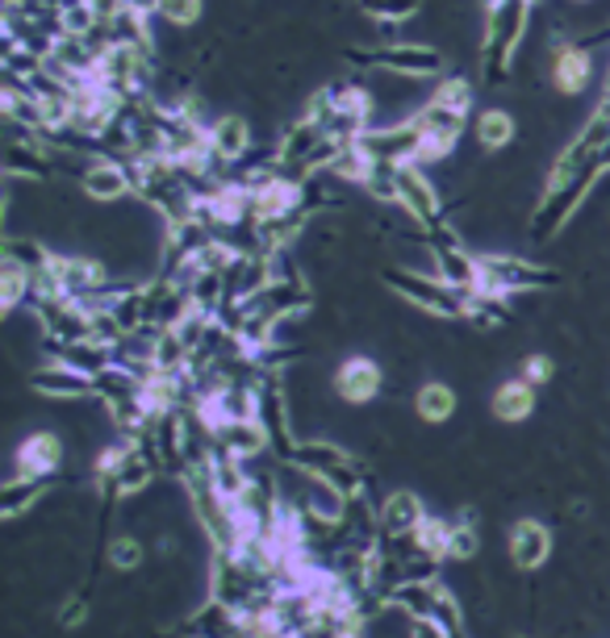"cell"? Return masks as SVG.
<instances>
[{"instance_id":"obj_5","label":"cell","mask_w":610,"mask_h":638,"mask_svg":"<svg viewBox=\"0 0 610 638\" xmlns=\"http://www.w3.org/2000/svg\"><path fill=\"white\" fill-rule=\"evenodd\" d=\"M385 284L406 296L410 305H419L422 313H435L443 322H461L468 317V296L461 289H452L440 276H422V271L406 268H385Z\"/></svg>"},{"instance_id":"obj_8","label":"cell","mask_w":610,"mask_h":638,"mask_svg":"<svg viewBox=\"0 0 610 638\" xmlns=\"http://www.w3.org/2000/svg\"><path fill=\"white\" fill-rule=\"evenodd\" d=\"M252 192V222H280V217H297L301 213V184L293 176H273V171H259L247 180Z\"/></svg>"},{"instance_id":"obj_29","label":"cell","mask_w":610,"mask_h":638,"mask_svg":"<svg viewBox=\"0 0 610 638\" xmlns=\"http://www.w3.org/2000/svg\"><path fill=\"white\" fill-rule=\"evenodd\" d=\"M25 296H34V271H25L22 264H9L0 271V305L4 310H18Z\"/></svg>"},{"instance_id":"obj_6","label":"cell","mask_w":610,"mask_h":638,"mask_svg":"<svg viewBox=\"0 0 610 638\" xmlns=\"http://www.w3.org/2000/svg\"><path fill=\"white\" fill-rule=\"evenodd\" d=\"M477 268H481V284H477V292H489V296L556 289V284H561V271L556 268L526 264V259H519V255H481Z\"/></svg>"},{"instance_id":"obj_15","label":"cell","mask_w":610,"mask_h":638,"mask_svg":"<svg viewBox=\"0 0 610 638\" xmlns=\"http://www.w3.org/2000/svg\"><path fill=\"white\" fill-rule=\"evenodd\" d=\"M426 517L431 514H426L422 496L410 493V489H398V493L385 496V505H380V538H414Z\"/></svg>"},{"instance_id":"obj_26","label":"cell","mask_w":610,"mask_h":638,"mask_svg":"<svg viewBox=\"0 0 610 638\" xmlns=\"http://www.w3.org/2000/svg\"><path fill=\"white\" fill-rule=\"evenodd\" d=\"M552 76H556V88L561 92H581L589 83V76H594V59H589V51H581V46H565L561 55H556V67H552Z\"/></svg>"},{"instance_id":"obj_11","label":"cell","mask_w":610,"mask_h":638,"mask_svg":"<svg viewBox=\"0 0 610 638\" xmlns=\"http://www.w3.org/2000/svg\"><path fill=\"white\" fill-rule=\"evenodd\" d=\"M359 67H385L398 76H440L443 55L435 46H380V51H352L347 55Z\"/></svg>"},{"instance_id":"obj_12","label":"cell","mask_w":610,"mask_h":638,"mask_svg":"<svg viewBox=\"0 0 610 638\" xmlns=\"http://www.w3.org/2000/svg\"><path fill=\"white\" fill-rule=\"evenodd\" d=\"M410 122L419 125L422 134V159H443L452 146H456V138L464 134V113L461 109H447V104L431 101L426 109H419Z\"/></svg>"},{"instance_id":"obj_4","label":"cell","mask_w":610,"mask_h":638,"mask_svg":"<svg viewBox=\"0 0 610 638\" xmlns=\"http://www.w3.org/2000/svg\"><path fill=\"white\" fill-rule=\"evenodd\" d=\"M289 463L301 468L306 475L322 480V484H331L343 501L364 496V484H368V468H364L359 459H352L347 451H339L335 443H297V451Z\"/></svg>"},{"instance_id":"obj_37","label":"cell","mask_w":610,"mask_h":638,"mask_svg":"<svg viewBox=\"0 0 610 638\" xmlns=\"http://www.w3.org/2000/svg\"><path fill=\"white\" fill-rule=\"evenodd\" d=\"M4 171L9 176H30V180H43L46 176V155H30V150H22V146H13L9 155H4Z\"/></svg>"},{"instance_id":"obj_45","label":"cell","mask_w":610,"mask_h":638,"mask_svg":"<svg viewBox=\"0 0 610 638\" xmlns=\"http://www.w3.org/2000/svg\"><path fill=\"white\" fill-rule=\"evenodd\" d=\"M4 4H9V9H22L25 0H4Z\"/></svg>"},{"instance_id":"obj_18","label":"cell","mask_w":610,"mask_h":638,"mask_svg":"<svg viewBox=\"0 0 610 638\" xmlns=\"http://www.w3.org/2000/svg\"><path fill=\"white\" fill-rule=\"evenodd\" d=\"M218 447L231 451L234 459H243V463H252L264 451H273V434L259 417H239V422H226L218 430Z\"/></svg>"},{"instance_id":"obj_2","label":"cell","mask_w":610,"mask_h":638,"mask_svg":"<svg viewBox=\"0 0 610 638\" xmlns=\"http://www.w3.org/2000/svg\"><path fill=\"white\" fill-rule=\"evenodd\" d=\"M368 113H373V101H368L364 88H356V83H331V88H322L310 101L306 122H314L326 138L356 143L359 134L368 130Z\"/></svg>"},{"instance_id":"obj_23","label":"cell","mask_w":610,"mask_h":638,"mask_svg":"<svg viewBox=\"0 0 610 638\" xmlns=\"http://www.w3.org/2000/svg\"><path fill=\"white\" fill-rule=\"evenodd\" d=\"M247 146H252V130H247L243 117H222V122H213L210 150L218 164H239V159L247 155Z\"/></svg>"},{"instance_id":"obj_24","label":"cell","mask_w":610,"mask_h":638,"mask_svg":"<svg viewBox=\"0 0 610 638\" xmlns=\"http://www.w3.org/2000/svg\"><path fill=\"white\" fill-rule=\"evenodd\" d=\"M535 413V384L531 380H506L502 389L493 392V417L498 422H526Z\"/></svg>"},{"instance_id":"obj_46","label":"cell","mask_w":610,"mask_h":638,"mask_svg":"<svg viewBox=\"0 0 610 638\" xmlns=\"http://www.w3.org/2000/svg\"><path fill=\"white\" fill-rule=\"evenodd\" d=\"M343 638H364V630H352V635H343Z\"/></svg>"},{"instance_id":"obj_43","label":"cell","mask_w":610,"mask_h":638,"mask_svg":"<svg viewBox=\"0 0 610 638\" xmlns=\"http://www.w3.org/2000/svg\"><path fill=\"white\" fill-rule=\"evenodd\" d=\"M59 618H64V626H80V622L88 618V601H85V597L67 601V605H64V614H59Z\"/></svg>"},{"instance_id":"obj_38","label":"cell","mask_w":610,"mask_h":638,"mask_svg":"<svg viewBox=\"0 0 610 638\" xmlns=\"http://www.w3.org/2000/svg\"><path fill=\"white\" fill-rule=\"evenodd\" d=\"M109 563H113L118 572H134V568L143 563V542L130 535L113 538V542H109Z\"/></svg>"},{"instance_id":"obj_35","label":"cell","mask_w":610,"mask_h":638,"mask_svg":"<svg viewBox=\"0 0 610 638\" xmlns=\"http://www.w3.org/2000/svg\"><path fill=\"white\" fill-rule=\"evenodd\" d=\"M447 535H452V522H443V517H426V522L419 526V535H414V542H419V551H426V556L447 559Z\"/></svg>"},{"instance_id":"obj_14","label":"cell","mask_w":610,"mask_h":638,"mask_svg":"<svg viewBox=\"0 0 610 638\" xmlns=\"http://www.w3.org/2000/svg\"><path fill=\"white\" fill-rule=\"evenodd\" d=\"M201 217L210 226L252 222V192H247V184H210L201 192Z\"/></svg>"},{"instance_id":"obj_1","label":"cell","mask_w":610,"mask_h":638,"mask_svg":"<svg viewBox=\"0 0 610 638\" xmlns=\"http://www.w3.org/2000/svg\"><path fill=\"white\" fill-rule=\"evenodd\" d=\"M607 171H610V101L602 97L594 122L581 130V138L568 146L565 155L556 159V167H552L544 201H540L535 222H531V234L535 238H552L573 217V209L586 201L594 180L607 176Z\"/></svg>"},{"instance_id":"obj_42","label":"cell","mask_w":610,"mask_h":638,"mask_svg":"<svg viewBox=\"0 0 610 638\" xmlns=\"http://www.w3.org/2000/svg\"><path fill=\"white\" fill-rule=\"evenodd\" d=\"M406 638H452L435 618H410L406 626Z\"/></svg>"},{"instance_id":"obj_47","label":"cell","mask_w":610,"mask_h":638,"mask_svg":"<svg viewBox=\"0 0 610 638\" xmlns=\"http://www.w3.org/2000/svg\"><path fill=\"white\" fill-rule=\"evenodd\" d=\"M280 638H301V635H280Z\"/></svg>"},{"instance_id":"obj_21","label":"cell","mask_w":610,"mask_h":638,"mask_svg":"<svg viewBox=\"0 0 610 638\" xmlns=\"http://www.w3.org/2000/svg\"><path fill=\"white\" fill-rule=\"evenodd\" d=\"M176 635L180 638H239V614H234L231 605H222L218 597H210Z\"/></svg>"},{"instance_id":"obj_9","label":"cell","mask_w":610,"mask_h":638,"mask_svg":"<svg viewBox=\"0 0 610 638\" xmlns=\"http://www.w3.org/2000/svg\"><path fill=\"white\" fill-rule=\"evenodd\" d=\"M426 243L435 250V271H440V280H447L452 289H461L464 296H473L477 284H481V268H477V259L461 247V238H456L447 226H435Z\"/></svg>"},{"instance_id":"obj_39","label":"cell","mask_w":610,"mask_h":638,"mask_svg":"<svg viewBox=\"0 0 610 638\" xmlns=\"http://www.w3.org/2000/svg\"><path fill=\"white\" fill-rule=\"evenodd\" d=\"M435 101L447 104V109H461V113H468V104H473V83L468 80H443L440 88H435Z\"/></svg>"},{"instance_id":"obj_20","label":"cell","mask_w":610,"mask_h":638,"mask_svg":"<svg viewBox=\"0 0 610 638\" xmlns=\"http://www.w3.org/2000/svg\"><path fill=\"white\" fill-rule=\"evenodd\" d=\"M335 392L352 405H368L380 392V368L373 359H347L343 368L335 371Z\"/></svg>"},{"instance_id":"obj_40","label":"cell","mask_w":610,"mask_h":638,"mask_svg":"<svg viewBox=\"0 0 610 638\" xmlns=\"http://www.w3.org/2000/svg\"><path fill=\"white\" fill-rule=\"evenodd\" d=\"M159 18L171 25H192L201 21V0H159Z\"/></svg>"},{"instance_id":"obj_28","label":"cell","mask_w":610,"mask_h":638,"mask_svg":"<svg viewBox=\"0 0 610 638\" xmlns=\"http://www.w3.org/2000/svg\"><path fill=\"white\" fill-rule=\"evenodd\" d=\"M389 605L401 609L406 618H431V609H435V580L431 584H401V589H393Z\"/></svg>"},{"instance_id":"obj_19","label":"cell","mask_w":610,"mask_h":638,"mask_svg":"<svg viewBox=\"0 0 610 638\" xmlns=\"http://www.w3.org/2000/svg\"><path fill=\"white\" fill-rule=\"evenodd\" d=\"M30 389L46 392V396H64V401H80V396H92V376L67 368L64 359H55L46 368L30 371Z\"/></svg>"},{"instance_id":"obj_17","label":"cell","mask_w":610,"mask_h":638,"mask_svg":"<svg viewBox=\"0 0 610 638\" xmlns=\"http://www.w3.org/2000/svg\"><path fill=\"white\" fill-rule=\"evenodd\" d=\"M552 556V530H547L544 522H535V517H519L514 526H510V559H514V568H540L547 563Z\"/></svg>"},{"instance_id":"obj_44","label":"cell","mask_w":610,"mask_h":638,"mask_svg":"<svg viewBox=\"0 0 610 638\" xmlns=\"http://www.w3.org/2000/svg\"><path fill=\"white\" fill-rule=\"evenodd\" d=\"M126 9L134 18H151V13H159V0H126Z\"/></svg>"},{"instance_id":"obj_30","label":"cell","mask_w":610,"mask_h":638,"mask_svg":"<svg viewBox=\"0 0 610 638\" xmlns=\"http://www.w3.org/2000/svg\"><path fill=\"white\" fill-rule=\"evenodd\" d=\"M477 138H481L485 150H502L514 138V117L502 113V109H489V113H481V122H477Z\"/></svg>"},{"instance_id":"obj_27","label":"cell","mask_w":610,"mask_h":638,"mask_svg":"<svg viewBox=\"0 0 610 638\" xmlns=\"http://www.w3.org/2000/svg\"><path fill=\"white\" fill-rule=\"evenodd\" d=\"M414 410H419L422 422H431V426H440V422H447L452 413H456V392L447 389V384H422L419 396H414Z\"/></svg>"},{"instance_id":"obj_41","label":"cell","mask_w":610,"mask_h":638,"mask_svg":"<svg viewBox=\"0 0 610 638\" xmlns=\"http://www.w3.org/2000/svg\"><path fill=\"white\" fill-rule=\"evenodd\" d=\"M552 359H547V355H531V359H526L523 363V380H531V384H535V389H544L547 380H552Z\"/></svg>"},{"instance_id":"obj_16","label":"cell","mask_w":610,"mask_h":638,"mask_svg":"<svg viewBox=\"0 0 610 638\" xmlns=\"http://www.w3.org/2000/svg\"><path fill=\"white\" fill-rule=\"evenodd\" d=\"M64 463V438L59 434H34L18 447V463L13 475H30V480H51Z\"/></svg>"},{"instance_id":"obj_33","label":"cell","mask_w":610,"mask_h":638,"mask_svg":"<svg viewBox=\"0 0 610 638\" xmlns=\"http://www.w3.org/2000/svg\"><path fill=\"white\" fill-rule=\"evenodd\" d=\"M431 618L440 622L443 630H447V635L452 638H468L464 635V614H461V601L452 597V593H447V589H443L440 580H435V609H431Z\"/></svg>"},{"instance_id":"obj_13","label":"cell","mask_w":610,"mask_h":638,"mask_svg":"<svg viewBox=\"0 0 610 638\" xmlns=\"http://www.w3.org/2000/svg\"><path fill=\"white\" fill-rule=\"evenodd\" d=\"M255 417H259V422L268 426V434H273V451L280 455V459H293L297 443H293V434H289V410H285V392L276 389L273 376L255 384Z\"/></svg>"},{"instance_id":"obj_3","label":"cell","mask_w":610,"mask_h":638,"mask_svg":"<svg viewBox=\"0 0 610 638\" xmlns=\"http://www.w3.org/2000/svg\"><path fill=\"white\" fill-rule=\"evenodd\" d=\"M531 18V0H489L485 21V80L498 83L510 71V59L519 51Z\"/></svg>"},{"instance_id":"obj_25","label":"cell","mask_w":610,"mask_h":638,"mask_svg":"<svg viewBox=\"0 0 610 638\" xmlns=\"http://www.w3.org/2000/svg\"><path fill=\"white\" fill-rule=\"evenodd\" d=\"M51 480H30V475H13L4 489H0V517L4 522H18L25 510H34V501L46 493Z\"/></svg>"},{"instance_id":"obj_22","label":"cell","mask_w":610,"mask_h":638,"mask_svg":"<svg viewBox=\"0 0 610 638\" xmlns=\"http://www.w3.org/2000/svg\"><path fill=\"white\" fill-rule=\"evenodd\" d=\"M80 184L92 201H118V197H126L130 188H134V176H130L126 164H113V159H97V164H88V171L80 176Z\"/></svg>"},{"instance_id":"obj_32","label":"cell","mask_w":610,"mask_h":638,"mask_svg":"<svg viewBox=\"0 0 610 638\" xmlns=\"http://www.w3.org/2000/svg\"><path fill=\"white\" fill-rule=\"evenodd\" d=\"M359 9L380 25H393V21H410L422 9V0H359Z\"/></svg>"},{"instance_id":"obj_34","label":"cell","mask_w":610,"mask_h":638,"mask_svg":"<svg viewBox=\"0 0 610 638\" xmlns=\"http://www.w3.org/2000/svg\"><path fill=\"white\" fill-rule=\"evenodd\" d=\"M468 317H473L477 326H506V322H510V310L502 305V296L473 292V296H468Z\"/></svg>"},{"instance_id":"obj_7","label":"cell","mask_w":610,"mask_h":638,"mask_svg":"<svg viewBox=\"0 0 610 638\" xmlns=\"http://www.w3.org/2000/svg\"><path fill=\"white\" fill-rule=\"evenodd\" d=\"M356 146L373 164H385V167L422 164V134L414 122L385 125V130H364L356 138Z\"/></svg>"},{"instance_id":"obj_31","label":"cell","mask_w":610,"mask_h":638,"mask_svg":"<svg viewBox=\"0 0 610 638\" xmlns=\"http://www.w3.org/2000/svg\"><path fill=\"white\" fill-rule=\"evenodd\" d=\"M4 259H9V264H22V268L34 271V276H43L55 255H46V250L38 247V243H30V238H9V243H4Z\"/></svg>"},{"instance_id":"obj_10","label":"cell","mask_w":610,"mask_h":638,"mask_svg":"<svg viewBox=\"0 0 610 638\" xmlns=\"http://www.w3.org/2000/svg\"><path fill=\"white\" fill-rule=\"evenodd\" d=\"M393 201H398L419 226H426V230L443 226L440 222V192H435V184L419 171V164L393 167Z\"/></svg>"},{"instance_id":"obj_36","label":"cell","mask_w":610,"mask_h":638,"mask_svg":"<svg viewBox=\"0 0 610 638\" xmlns=\"http://www.w3.org/2000/svg\"><path fill=\"white\" fill-rule=\"evenodd\" d=\"M481 551V538L473 522H452V535H447V559H473Z\"/></svg>"}]
</instances>
